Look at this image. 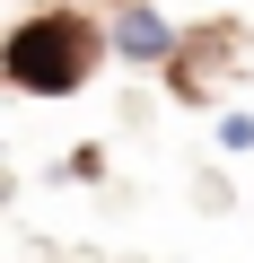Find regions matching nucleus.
I'll return each mask as SVG.
<instances>
[{
  "mask_svg": "<svg viewBox=\"0 0 254 263\" xmlns=\"http://www.w3.org/2000/svg\"><path fill=\"white\" fill-rule=\"evenodd\" d=\"M105 44H114V35H105L88 9H35V18L9 35L0 62H9V88H27V97H79Z\"/></svg>",
  "mask_w": 254,
  "mask_h": 263,
  "instance_id": "nucleus-1",
  "label": "nucleus"
},
{
  "mask_svg": "<svg viewBox=\"0 0 254 263\" xmlns=\"http://www.w3.org/2000/svg\"><path fill=\"white\" fill-rule=\"evenodd\" d=\"M114 53H123V62H175V35H167L158 9H123V18H114Z\"/></svg>",
  "mask_w": 254,
  "mask_h": 263,
  "instance_id": "nucleus-2",
  "label": "nucleus"
}]
</instances>
